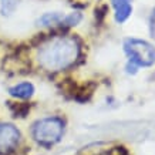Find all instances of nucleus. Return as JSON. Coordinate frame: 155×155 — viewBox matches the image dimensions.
<instances>
[{
    "label": "nucleus",
    "mask_w": 155,
    "mask_h": 155,
    "mask_svg": "<svg viewBox=\"0 0 155 155\" xmlns=\"http://www.w3.org/2000/svg\"><path fill=\"white\" fill-rule=\"evenodd\" d=\"M80 56V47L73 37L58 36L43 43L37 50V61L47 71H61L73 66Z\"/></svg>",
    "instance_id": "obj_1"
},
{
    "label": "nucleus",
    "mask_w": 155,
    "mask_h": 155,
    "mask_svg": "<svg viewBox=\"0 0 155 155\" xmlns=\"http://www.w3.org/2000/svg\"><path fill=\"white\" fill-rule=\"evenodd\" d=\"M124 53L128 57V73H135L138 67H150L155 63V47L141 38H127Z\"/></svg>",
    "instance_id": "obj_2"
},
{
    "label": "nucleus",
    "mask_w": 155,
    "mask_h": 155,
    "mask_svg": "<svg viewBox=\"0 0 155 155\" xmlns=\"http://www.w3.org/2000/svg\"><path fill=\"white\" fill-rule=\"evenodd\" d=\"M33 138L40 144L44 145H51L60 141L64 132V122L61 118L48 117L38 120L33 125Z\"/></svg>",
    "instance_id": "obj_3"
},
{
    "label": "nucleus",
    "mask_w": 155,
    "mask_h": 155,
    "mask_svg": "<svg viewBox=\"0 0 155 155\" xmlns=\"http://www.w3.org/2000/svg\"><path fill=\"white\" fill-rule=\"evenodd\" d=\"M20 142V131L13 124H0V154L14 150Z\"/></svg>",
    "instance_id": "obj_4"
},
{
    "label": "nucleus",
    "mask_w": 155,
    "mask_h": 155,
    "mask_svg": "<svg viewBox=\"0 0 155 155\" xmlns=\"http://www.w3.org/2000/svg\"><path fill=\"white\" fill-rule=\"evenodd\" d=\"M115 10V20L117 23L127 21L128 17L132 13V3L131 0H111Z\"/></svg>",
    "instance_id": "obj_5"
},
{
    "label": "nucleus",
    "mask_w": 155,
    "mask_h": 155,
    "mask_svg": "<svg viewBox=\"0 0 155 155\" xmlns=\"http://www.w3.org/2000/svg\"><path fill=\"white\" fill-rule=\"evenodd\" d=\"M9 94L12 97H14V98L27 100L34 94V85L30 81H23V83H19V84L10 87Z\"/></svg>",
    "instance_id": "obj_6"
},
{
    "label": "nucleus",
    "mask_w": 155,
    "mask_h": 155,
    "mask_svg": "<svg viewBox=\"0 0 155 155\" xmlns=\"http://www.w3.org/2000/svg\"><path fill=\"white\" fill-rule=\"evenodd\" d=\"M64 14L58 12H50V13L43 14L37 20V24L41 27H50V26H63L64 23Z\"/></svg>",
    "instance_id": "obj_7"
},
{
    "label": "nucleus",
    "mask_w": 155,
    "mask_h": 155,
    "mask_svg": "<svg viewBox=\"0 0 155 155\" xmlns=\"http://www.w3.org/2000/svg\"><path fill=\"white\" fill-rule=\"evenodd\" d=\"M2 2V14H10L16 9L19 0H0Z\"/></svg>",
    "instance_id": "obj_8"
},
{
    "label": "nucleus",
    "mask_w": 155,
    "mask_h": 155,
    "mask_svg": "<svg viewBox=\"0 0 155 155\" xmlns=\"http://www.w3.org/2000/svg\"><path fill=\"white\" fill-rule=\"evenodd\" d=\"M150 31L152 34V37H155V9L152 10V14L150 17Z\"/></svg>",
    "instance_id": "obj_9"
}]
</instances>
